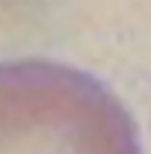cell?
<instances>
[{
	"label": "cell",
	"instance_id": "1",
	"mask_svg": "<svg viewBox=\"0 0 151 154\" xmlns=\"http://www.w3.org/2000/svg\"><path fill=\"white\" fill-rule=\"evenodd\" d=\"M0 154H142L131 114L91 74L0 60Z\"/></svg>",
	"mask_w": 151,
	"mask_h": 154
}]
</instances>
